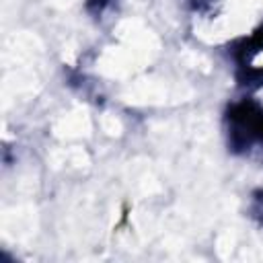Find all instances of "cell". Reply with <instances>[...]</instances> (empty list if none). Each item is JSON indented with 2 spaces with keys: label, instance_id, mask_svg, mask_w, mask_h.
<instances>
[{
  "label": "cell",
  "instance_id": "6da1fadb",
  "mask_svg": "<svg viewBox=\"0 0 263 263\" xmlns=\"http://www.w3.org/2000/svg\"><path fill=\"white\" fill-rule=\"evenodd\" d=\"M228 142L230 148L240 152L249 150L255 142L263 144V107L255 101H240L228 107Z\"/></svg>",
  "mask_w": 263,
  "mask_h": 263
},
{
  "label": "cell",
  "instance_id": "5b68a950",
  "mask_svg": "<svg viewBox=\"0 0 263 263\" xmlns=\"http://www.w3.org/2000/svg\"><path fill=\"white\" fill-rule=\"evenodd\" d=\"M257 201L261 203V210H263V195H261V197H257Z\"/></svg>",
  "mask_w": 263,
  "mask_h": 263
},
{
  "label": "cell",
  "instance_id": "7a4b0ae2",
  "mask_svg": "<svg viewBox=\"0 0 263 263\" xmlns=\"http://www.w3.org/2000/svg\"><path fill=\"white\" fill-rule=\"evenodd\" d=\"M236 66L240 84L263 82V31L242 41V47L236 49Z\"/></svg>",
  "mask_w": 263,
  "mask_h": 263
},
{
  "label": "cell",
  "instance_id": "3957f363",
  "mask_svg": "<svg viewBox=\"0 0 263 263\" xmlns=\"http://www.w3.org/2000/svg\"><path fill=\"white\" fill-rule=\"evenodd\" d=\"M107 4H109V0H88V2H86V8H88L92 14H101Z\"/></svg>",
  "mask_w": 263,
  "mask_h": 263
},
{
  "label": "cell",
  "instance_id": "277c9868",
  "mask_svg": "<svg viewBox=\"0 0 263 263\" xmlns=\"http://www.w3.org/2000/svg\"><path fill=\"white\" fill-rule=\"evenodd\" d=\"M193 2V6L197 8V10H203L205 6H210L212 2H216V0H191Z\"/></svg>",
  "mask_w": 263,
  "mask_h": 263
}]
</instances>
